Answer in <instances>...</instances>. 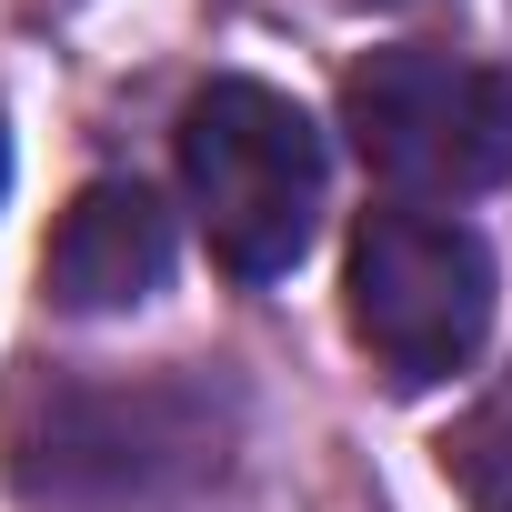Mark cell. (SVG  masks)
<instances>
[{"label": "cell", "mask_w": 512, "mask_h": 512, "mask_svg": "<svg viewBox=\"0 0 512 512\" xmlns=\"http://www.w3.org/2000/svg\"><path fill=\"white\" fill-rule=\"evenodd\" d=\"M211 462V412L181 382H51L11 422V482L71 512H131Z\"/></svg>", "instance_id": "obj_4"}, {"label": "cell", "mask_w": 512, "mask_h": 512, "mask_svg": "<svg viewBox=\"0 0 512 512\" xmlns=\"http://www.w3.org/2000/svg\"><path fill=\"white\" fill-rule=\"evenodd\" d=\"M0 181H11V141H0Z\"/></svg>", "instance_id": "obj_7"}, {"label": "cell", "mask_w": 512, "mask_h": 512, "mask_svg": "<svg viewBox=\"0 0 512 512\" xmlns=\"http://www.w3.org/2000/svg\"><path fill=\"white\" fill-rule=\"evenodd\" d=\"M342 302H352V342L372 352V372L392 392H432V382L482 362L502 282H492V251H482V231L462 211L382 201L352 231Z\"/></svg>", "instance_id": "obj_2"}, {"label": "cell", "mask_w": 512, "mask_h": 512, "mask_svg": "<svg viewBox=\"0 0 512 512\" xmlns=\"http://www.w3.org/2000/svg\"><path fill=\"white\" fill-rule=\"evenodd\" d=\"M342 131L362 151V171L392 201H472L512 181V71L462 61V51H372L342 81Z\"/></svg>", "instance_id": "obj_3"}, {"label": "cell", "mask_w": 512, "mask_h": 512, "mask_svg": "<svg viewBox=\"0 0 512 512\" xmlns=\"http://www.w3.org/2000/svg\"><path fill=\"white\" fill-rule=\"evenodd\" d=\"M171 282V211L141 181H81L51 251H41V292L61 312H131Z\"/></svg>", "instance_id": "obj_5"}, {"label": "cell", "mask_w": 512, "mask_h": 512, "mask_svg": "<svg viewBox=\"0 0 512 512\" xmlns=\"http://www.w3.org/2000/svg\"><path fill=\"white\" fill-rule=\"evenodd\" d=\"M382 11H392V0H382Z\"/></svg>", "instance_id": "obj_8"}, {"label": "cell", "mask_w": 512, "mask_h": 512, "mask_svg": "<svg viewBox=\"0 0 512 512\" xmlns=\"http://www.w3.org/2000/svg\"><path fill=\"white\" fill-rule=\"evenodd\" d=\"M442 472L472 512H512V372L442 432Z\"/></svg>", "instance_id": "obj_6"}, {"label": "cell", "mask_w": 512, "mask_h": 512, "mask_svg": "<svg viewBox=\"0 0 512 512\" xmlns=\"http://www.w3.org/2000/svg\"><path fill=\"white\" fill-rule=\"evenodd\" d=\"M322 131L272 81H211L181 111V191L211 262L241 282H282L322 231Z\"/></svg>", "instance_id": "obj_1"}]
</instances>
